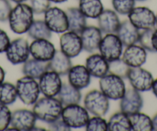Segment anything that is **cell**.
Returning <instances> with one entry per match:
<instances>
[{
    "label": "cell",
    "instance_id": "40",
    "mask_svg": "<svg viewBox=\"0 0 157 131\" xmlns=\"http://www.w3.org/2000/svg\"><path fill=\"white\" fill-rule=\"evenodd\" d=\"M10 42V39L6 33L0 29V53L6 52Z\"/></svg>",
    "mask_w": 157,
    "mask_h": 131
},
{
    "label": "cell",
    "instance_id": "11",
    "mask_svg": "<svg viewBox=\"0 0 157 131\" xmlns=\"http://www.w3.org/2000/svg\"><path fill=\"white\" fill-rule=\"evenodd\" d=\"M127 79L132 88L140 93L151 90L154 81L152 73L142 67L129 69Z\"/></svg>",
    "mask_w": 157,
    "mask_h": 131
},
{
    "label": "cell",
    "instance_id": "16",
    "mask_svg": "<svg viewBox=\"0 0 157 131\" xmlns=\"http://www.w3.org/2000/svg\"><path fill=\"white\" fill-rule=\"evenodd\" d=\"M30 55L33 59L49 62L55 55L56 49L49 40H33L29 45Z\"/></svg>",
    "mask_w": 157,
    "mask_h": 131
},
{
    "label": "cell",
    "instance_id": "27",
    "mask_svg": "<svg viewBox=\"0 0 157 131\" xmlns=\"http://www.w3.org/2000/svg\"><path fill=\"white\" fill-rule=\"evenodd\" d=\"M78 9L86 18L97 19L104 10V6L101 0H79Z\"/></svg>",
    "mask_w": 157,
    "mask_h": 131
},
{
    "label": "cell",
    "instance_id": "20",
    "mask_svg": "<svg viewBox=\"0 0 157 131\" xmlns=\"http://www.w3.org/2000/svg\"><path fill=\"white\" fill-rule=\"evenodd\" d=\"M86 67L91 76L103 77L109 73V62L100 53L91 54L86 60Z\"/></svg>",
    "mask_w": 157,
    "mask_h": 131
},
{
    "label": "cell",
    "instance_id": "42",
    "mask_svg": "<svg viewBox=\"0 0 157 131\" xmlns=\"http://www.w3.org/2000/svg\"><path fill=\"white\" fill-rule=\"evenodd\" d=\"M151 90H152V93H153L154 96L157 98V78L156 79H154L153 83H152Z\"/></svg>",
    "mask_w": 157,
    "mask_h": 131
},
{
    "label": "cell",
    "instance_id": "3",
    "mask_svg": "<svg viewBox=\"0 0 157 131\" xmlns=\"http://www.w3.org/2000/svg\"><path fill=\"white\" fill-rule=\"evenodd\" d=\"M18 97L27 106L33 105L39 98L41 93L39 82L29 76H24L17 80L16 84Z\"/></svg>",
    "mask_w": 157,
    "mask_h": 131
},
{
    "label": "cell",
    "instance_id": "2",
    "mask_svg": "<svg viewBox=\"0 0 157 131\" xmlns=\"http://www.w3.org/2000/svg\"><path fill=\"white\" fill-rule=\"evenodd\" d=\"M8 21L14 33L19 35L27 33L34 21V13L28 4L18 3L12 10Z\"/></svg>",
    "mask_w": 157,
    "mask_h": 131
},
{
    "label": "cell",
    "instance_id": "5",
    "mask_svg": "<svg viewBox=\"0 0 157 131\" xmlns=\"http://www.w3.org/2000/svg\"><path fill=\"white\" fill-rule=\"evenodd\" d=\"M61 117L71 129H78L85 127L90 119V113L79 103L68 105L63 106Z\"/></svg>",
    "mask_w": 157,
    "mask_h": 131
},
{
    "label": "cell",
    "instance_id": "35",
    "mask_svg": "<svg viewBox=\"0 0 157 131\" xmlns=\"http://www.w3.org/2000/svg\"><path fill=\"white\" fill-rule=\"evenodd\" d=\"M12 112L8 106L0 103V131L6 130L10 126Z\"/></svg>",
    "mask_w": 157,
    "mask_h": 131
},
{
    "label": "cell",
    "instance_id": "45",
    "mask_svg": "<svg viewBox=\"0 0 157 131\" xmlns=\"http://www.w3.org/2000/svg\"><path fill=\"white\" fill-rule=\"evenodd\" d=\"M51 2H54V3H63V2H66L68 0H49Z\"/></svg>",
    "mask_w": 157,
    "mask_h": 131
},
{
    "label": "cell",
    "instance_id": "26",
    "mask_svg": "<svg viewBox=\"0 0 157 131\" xmlns=\"http://www.w3.org/2000/svg\"><path fill=\"white\" fill-rule=\"evenodd\" d=\"M59 101L63 106L72 104H78L82 100V93L80 90L76 89L72 85L68 83H63L61 90L57 95Z\"/></svg>",
    "mask_w": 157,
    "mask_h": 131
},
{
    "label": "cell",
    "instance_id": "29",
    "mask_svg": "<svg viewBox=\"0 0 157 131\" xmlns=\"http://www.w3.org/2000/svg\"><path fill=\"white\" fill-rule=\"evenodd\" d=\"M29 37L33 40H50L52 32L44 20H34L27 32Z\"/></svg>",
    "mask_w": 157,
    "mask_h": 131
},
{
    "label": "cell",
    "instance_id": "6",
    "mask_svg": "<svg viewBox=\"0 0 157 131\" xmlns=\"http://www.w3.org/2000/svg\"><path fill=\"white\" fill-rule=\"evenodd\" d=\"M83 104L90 114L100 117L106 115L110 106L109 99L101 90H93L86 94Z\"/></svg>",
    "mask_w": 157,
    "mask_h": 131
},
{
    "label": "cell",
    "instance_id": "37",
    "mask_svg": "<svg viewBox=\"0 0 157 131\" xmlns=\"http://www.w3.org/2000/svg\"><path fill=\"white\" fill-rule=\"evenodd\" d=\"M153 29L143 30V32L140 33V40H139V43L140 44V46H143L146 51L152 52H154L153 49H152V43H151V36H152Z\"/></svg>",
    "mask_w": 157,
    "mask_h": 131
},
{
    "label": "cell",
    "instance_id": "32",
    "mask_svg": "<svg viewBox=\"0 0 157 131\" xmlns=\"http://www.w3.org/2000/svg\"><path fill=\"white\" fill-rule=\"evenodd\" d=\"M130 67L122 58L109 62V73L116 75L123 79L127 78Z\"/></svg>",
    "mask_w": 157,
    "mask_h": 131
},
{
    "label": "cell",
    "instance_id": "33",
    "mask_svg": "<svg viewBox=\"0 0 157 131\" xmlns=\"http://www.w3.org/2000/svg\"><path fill=\"white\" fill-rule=\"evenodd\" d=\"M135 5L136 0H112L113 10L123 16H128L133 10Z\"/></svg>",
    "mask_w": 157,
    "mask_h": 131
},
{
    "label": "cell",
    "instance_id": "22",
    "mask_svg": "<svg viewBox=\"0 0 157 131\" xmlns=\"http://www.w3.org/2000/svg\"><path fill=\"white\" fill-rule=\"evenodd\" d=\"M97 21L98 27L104 34L116 33L121 23L118 13L112 10H104Z\"/></svg>",
    "mask_w": 157,
    "mask_h": 131
},
{
    "label": "cell",
    "instance_id": "7",
    "mask_svg": "<svg viewBox=\"0 0 157 131\" xmlns=\"http://www.w3.org/2000/svg\"><path fill=\"white\" fill-rule=\"evenodd\" d=\"M123 47V43L116 33H108L102 37L98 50L107 61L111 62L121 58Z\"/></svg>",
    "mask_w": 157,
    "mask_h": 131
},
{
    "label": "cell",
    "instance_id": "34",
    "mask_svg": "<svg viewBox=\"0 0 157 131\" xmlns=\"http://www.w3.org/2000/svg\"><path fill=\"white\" fill-rule=\"evenodd\" d=\"M85 127L87 131H108V123L102 117L93 116L90 117Z\"/></svg>",
    "mask_w": 157,
    "mask_h": 131
},
{
    "label": "cell",
    "instance_id": "1",
    "mask_svg": "<svg viewBox=\"0 0 157 131\" xmlns=\"http://www.w3.org/2000/svg\"><path fill=\"white\" fill-rule=\"evenodd\" d=\"M63 106L58 98L44 96L33 104V111L37 120L50 123L61 117Z\"/></svg>",
    "mask_w": 157,
    "mask_h": 131
},
{
    "label": "cell",
    "instance_id": "36",
    "mask_svg": "<svg viewBox=\"0 0 157 131\" xmlns=\"http://www.w3.org/2000/svg\"><path fill=\"white\" fill-rule=\"evenodd\" d=\"M29 6L34 14H44L51 7V2L49 0H29Z\"/></svg>",
    "mask_w": 157,
    "mask_h": 131
},
{
    "label": "cell",
    "instance_id": "31",
    "mask_svg": "<svg viewBox=\"0 0 157 131\" xmlns=\"http://www.w3.org/2000/svg\"><path fill=\"white\" fill-rule=\"evenodd\" d=\"M18 93L16 85L9 82L0 84V103L6 106L12 105L17 100Z\"/></svg>",
    "mask_w": 157,
    "mask_h": 131
},
{
    "label": "cell",
    "instance_id": "21",
    "mask_svg": "<svg viewBox=\"0 0 157 131\" xmlns=\"http://www.w3.org/2000/svg\"><path fill=\"white\" fill-rule=\"evenodd\" d=\"M116 34L125 47L136 44L140 40V29L134 26L129 19L121 22Z\"/></svg>",
    "mask_w": 157,
    "mask_h": 131
},
{
    "label": "cell",
    "instance_id": "19",
    "mask_svg": "<svg viewBox=\"0 0 157 131\" xmlns=\"http://www.w3.org/2000/svg\"><path fill=\"white\" fill-rule=\"evenodd\" d=\"M67 76L69 83L80 90L86 88L91 83V75L83 65L72 66L68 72Z\"/></svg>",
    "mask_w": 157,
    "mask_h": 131
},
{
    "label": "cell",
    "instance_id": "12",
    "mask_svg": "<svg viewBox=\"0 0 157 131\" xmlns=\"http://www.w3.org/2000/svg\"><path fill=\"white\" fill-rule=\"evenodd\" d=\"M59 46L60 50L71 59L78 56L83 49L79 34L69 30L61 35Z\"/></svg>",
    "mask_w": 157,
    "mask_h": 131
},
{
    "label": "cell",
    "instance_id": "10",
    "mask_svg": "<svg viewBox=\"0 0 157 131\" xmlns=\"http://www.w3.org/2000/svg\"><path fill=\"white\" fill-rule=\"evenodd\" d=\"M7 60L13 65L23 64L30 56L29 44L24 38L12 40L6 51Z\"/></svg>",
    "mask_w": 157,
    "mask_h": 131
},
{
    "label": "cell",
    "instance_id": "39",
    "mask_svg": "<svg viewBox=\"0 0 157 131\" xmlns=\"http://www.w3.org/2000/svg\"><path fill=\"white\" fill-rule=\"evenodd\" d=\"M49 129L52 131H69L71 128L63 121L62 117L56 119L52 123H49Z\"/></svg>",
    "mask_w": 157,
    "mask_h": 131
},
{
    "label": "cell",
    "instance_id": "18",
    "mask_svg": "<svg viewBox=\"0 0 157 131\" xmlns=\"http://www.w3.org/2000/svg\"><path fill=\"white\" fill-rule=\"evenodd\" d=\"M122 59L130 68L141 67L147 60V51L140 45H131L126 46L122 55Z\"/></svg>",
    "mask_w": 157,
    "mask_h": 131
},
{
    "label": "cell",
    "instance_id": "28",
    "mask_svg": "<svg viewBox=\"0 0 157 131\" xmlns=\"http://www.w3.org/2000/svg\"><path fill=\"white\" fill-rule=\"evenodd\" d=\"M108 123V131H130V120L129 116L122 111L113 114Z\"/></svg>",
    "mask_w": 157,
    "mask_h": 131
},
{
    "label": "cell",
    "instance_id": "9",
    "mask_svg": "<svg viewBox=\"0 0 157 131\" xmlns=\"http://www.w3.org/2000/svg\"><path fill=\"white\" fill-rule=\"evenodd\" d=\"M128 19L140 30L155 27V15L152 10L146 6L134 7L128 15Z\"/></svg>",
    "mask_w": 157,
    "mask_h": 131
},
{
    "label": "cell",
    "instance_id": "38",
    "mask_svg": "<svg viewBox=\"0 0 157 131\" xmlns=\"http://www.w3.org/2000/svg\"><path fill=\"white\" fill-rule=\"evenodd\" d=\"M13 7L10 0H0V22H6L11 13Z\"/></svg>",
    "mask_w": 157,
    "mask_h": 131
},
{
    "label": "cell",
    "instance_id": "47",
    "mask_svg": "<svg viewBox=\"0 0 157 131\" xmlns=\"http://www.w3.org/2000/svg\"><path fill=\"white\" fill-rule=\"evenodd\" d=\"M155 26L157 27V15H155Z\"/></svg>",
    "mask_w": 157,
    "mask_h": 131
},
{
    "label": "cell",
    "instance_id": "43",
    "mask_svg": "<svg viewBox=\"0 0 157 131\" xmlns=\"http://www.w3.org/2000/svg\"><path fill=\"white\" fill-rule=\"evenodd\" d=\"M152 130L157 131V112L155 115L153 116L152 119Z\"/></svg>",
    "mask_w": 157,
    "mask_h": 131
},
{
    "label": "cell",
    "instance_id": "44",
    "mask_svg": "<svg viewBox=\"0 0 157 131\" xmlns=\"http://www.w3.org/2000/svg\"><path fill=\"white\" fill-rule=\"evenodd\" d=\"M5 76H6L5 71H4L3 69L2 68V67H0V84L2 83V82H4Z\"/></svg>",
    "mask_w": 157,
    "mask_h": 131
},
{
    "label": "cell",
    "instance_id": "24",
    "mask_svg": "<svg viewBox=\"0 0 157 131\" xmlns=\"http://www.w3.org/2000/svg\"><path fill=\"white\" fill-rule=\"evenodd\" d=\"M48 70H49L48 62H42L33 58H29L22 66V73L24 76H29L36 80L39 79Z\"/></svg>",
    "mask_w": 157,
    "mask_h": 131
},
{
    "label": "cell",
    "instance_id": "15",
    "mask_svg": "<svg viewBox=\"0 0 157 131\" xmlns=\"http://www.w3.org/2000/svg\"><path fill=\"white\" fill-rule=\"evenodd\" d=\"M36 118L33 110L27 109H19L12 112L10 126L16 130H32L36 126Z\"/></svg>",
    "mask_w": 157,
    "mask_h": 131
},
{
    "label": "cell",
    "instance_id": "48",
    "mask_svg": "<svg viewBox=\"0 0 157 131\" xmlns=\"http://www.w3.org/2000/svg\"><path fill=\"white\" fill-rule=\"evenodd\" d=\"M137 1H145V0H137Z\"/></svg>",
    "mask_w": 157,
    "mask_h": 131
},
{
    "label": "cell",
    "instance_id": "4",
    "mask_svg": "<svg viewBox=\"0 0 157 131\" xmlns=\"http://www.w3.org/2000/svg\"><path fill=\"white\" fill-rule=\"evenodd\" d=\"M99 89L109 100H120L126 92V84L123 78L109 73L99 79Z\"/></svg>",
    "mask_w": 157,
    "mask_h": 131
},
{
    "label": "cell",
    "instance_id": "8",
    "mask_svg": "<svg viewBox=\"0 0 157 131\" xmlns=\"http://www.w3.org/2000/svg\"><path fill=\"white\" fill-rule=\"evenodd\" d=\"M44 21L52 33L63 34L69 30L66 11L59 7H49L44 13Z\"/></svg>",
    "mask_w": 157,
    "mask_h": 131
},
{
    "label": "cell",
    "instance_id": "30",
    "mask_svg": "<svg viewBox=\"0 0 157 131\" xmlns=\"http://www.w3.org/2000/svg\"><path fill=\"white\" fill-rule=\"evenodd\" d=\"M132 131L152 130V119L146 114L138 112L129 116Z\"/></svg>",
    "mask_w": 157,
    "mask_h": 131
},
{
    "label": "cell",
    "instance_id": "14",
    "mask_svg": "<svg viewBox=\"0 0 157 131\" xmlns=\"http://www.w3.org/2000/svg\"><path fill=\"white\" fill-rule=\"evenodd\" d=\"M39 86L43 96L56 97L61 90L63 82L60 75L48 70L39 79Z\"/></svg>",
    "mask_w": 157,
    "mask_h": 131
},
{
    "label": "cell",
    "instance_id": "41",
    "mask_svg": "<svg viewBox=\"0 0 157 131\" xmlns=\"http://www.w3.org/2000/svg\"><path fill=\"white\" fill-rule=\"evenodd\" d=\"M151 43H152L153 52H157V29H153L151 36Z\"/></svg>",
    "mask_w": 157,
    "mask_h": 131
},
{
    "label": "cell",
    "instance_id": "13",
    "mask_svg": "<svg viewBox=\"0 0 157 131\" xmlns=\"http://www.w3.org/2000/svg\"><path fill=\"white\" fill-rule=\"evenodd\" d=\"M143 106V99L140 92L133 88L126 89L124 95L120 99V111L130 116L140 112Z\"/></svg>",
    "mask_w": 157,
    "mask_h": 131
},
{
    "label": "cell",
    "instance_id": "17",
    "mask_svg": "<svg viewBox=\"0 0 157 131\" xmlns=\"http://www.w3.org/2000/svg\"><path fill=\"white\" fill-rule=\"evenodd\" d=\"M79 36L84 50L88 52H93L99 49V43L102 39V33L99 27L86 25L79 33Z\"/></svg>",
    "mask_w": 157,
    "mask_h": 131
},
{
    "label": "cell",
    "instance_id": "46",
    "mask_svg": "<svg viewBox=\"0 0 157 131\" xmlns=\"http://www.w3.org/2000/svg\"><path fill=\"white\" fill-rule=\"evenodd\" d=\"M12 2H15V3L18 4V3H22V2H26L27 0H10Z\"/></svg>",
    "mask_w": 157,
    "mask_h": 131
},
{
    "label": "cell",
    "instance_id": "23",
    "mask_svg": "<svg viewBox=\"0 0 157 131\" xmlns=\"http://www.w3.org/2000/svg\"><path fill=\"white\" fill-rule=\"evenodd\" d=\"M49 70L58 73L60 76L67 75L72 67L71 58L63 53L61 50H56L54 56L48 62Z\"/></svg>",
    "mask_w": 157,
    "mask_h": 131
},
{
    "label": "cell",
    "instance_id": "25",
    "mask_svg": "<svg viewBox=\"0 0 157 131\" xmlns=\"http://www.w3.org/2000/svg\"><path fill=\"white\" fill-rule=\"evenodd\" d=\"M69 31L80 33L86 26V17L78 7H70L66 11Z\"/></svg>",
    "mask_w": 157,
    "mask_h": 131
}]
</instances>
